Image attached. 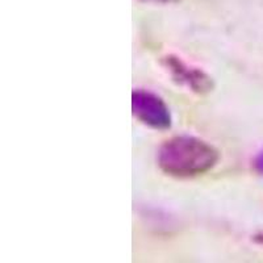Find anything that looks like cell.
I'll use <instances>...</instances> for the list:
<instances>
[{"label": "cell", "instance_id": "cell-1", "mask_svg": "<svg viewBox=\"0 0 263 263\" xmlns=\"http://www.w3.org/2000/svg\"><path fill=\"white\" fill-rule=\"evenodd\" d=\"M218 150L205 140L190 135L173 136L159 146L158 166L166 175L194 178L212 170L218 162Z\"/></svg>", "mask_w": 263, "mask_h": 263}, {"label": "cell", "instance_id": "cell-2", "mask_svg": "<svg viewBox=\"0 0 263 263\" xmlns=\"http://www.w3.org/2000/svg\"><path fill=\"white\" fill-rule=\"evenodd\" d=\"M132 112L140 123L156 130H166L173 123L168 105L152 91L138 88L132 92Z\"/></svg>", "mask_w": 263, "mask_h": 263}, {"label": "cell", "instance_id": "cell-3", "mask_svg": "<svg viewBox=\"0 0 263 263\" xmlns=\"http://www.w3.org/2000/svg\"><path fill=\"white\" fill-rule=\"evenodd\" d=\"M162 63L171 75L173 81L184 86L192 92L203 95L213 90V81L210 75L199 67L185 63L178 55H166L162 60Z\"/></svg>", "mask_w": 263, "mask_h": 263}, {"label": "cell", "instance_id": "cell-4", "mask_svg": "<svg viewBox=\"0 0 263 263\" xmlns=\"http://www.w3.org/2000/svg\"><path fill=\"white\" fill-rule=\"evenodd\" d=\"M253 166H254V170L257 171V173H259L260 175H263V149L254 157Z\"/></svg>", "mask_w": 263, "mask_h": 263}, {"label": "cell", "instance_id": "cell-5", "mask_svg": "<svg viewBox=\"0 0 263 263\" xmlns=\"http://www.w3.org/2000/svg\"><path fill=\"white\" fill-rule=\"evenodd\" d=\"M158 2H171V0H158Z\"/></svg>", "mask_w": 263, "mask_h": 263}]
</instances>
